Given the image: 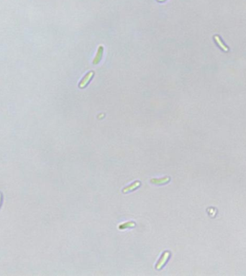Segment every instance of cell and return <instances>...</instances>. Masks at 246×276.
Listing matches in <instances>:
<instances>
[{
	"mask_svg": "<svg viewBox=\"0 0 246 276\" xmlns=\"http://www.w3.org/2000/svg\"><path fill=\"white\" fill-rule=\"evenodd\" d=\"M134 226H135V223L134 221H127V222L120 224L119 226V229L120 230H123L127 228L134 227Z\"/></svg>",
	"mask_w": 246,
	"mask_h": 276,
	"instance_id": "cell-7",
	"label": "cell"
},
{
	"mask_svg": "<svg viewBox=\"0 0 246 276\" xmlns=\"http://www.w3.org/2000/svg\"><path fill=\"white\" fill-rule=\"evenodd\" d=\"M94 72H93V71H90V72L87 73V75H86L84 77V79L81 80V82H80V83H79V87H80V88H84V87H86V86H87V85L89 83V81H91V79H92V77H93V76H94Z\"/></svg>",
	"mask_w": 246,
	"mask_h": 276,
	"instance_id": "cell-2",
	"label": "cell"
},
{
	"mask_svg": "<svg viewBox=\"0 0 246 276\" xmlns=\"http://www.w3.org/2000/svg\"><path fill=\"white\" fill-rule=\"evenodd\" d=\"M0 202H1V194H0Z\"/></svg>",
	"mask_w": 246,
	"mask_h": 276,
	"instance_id": "cell-9",
	"label": "cell"
},
{
	"mask_svg": "<svg viewBox=\"0 0 246 276\" xmlns=\"http://www.w3.org/2000/svg\"><path fill=\"white\" fill-rule=\"evenodd\" d=\"M214 41L216 42L217 44L219 46H220V48H221L222 50H223L224 51H225V52L228 51V50H229L228 47H227V45H225V44H224V43L222 41L221 38H220V36H219V35H214Z\"/></svg>",
	"mask_w": 246,
	"mask_h": 276,
	"instance_id": "cell-6",
	"label": "cell"
},
{
	"mask_svg": "<svg viewBox=\"0 0 246 276\" xmlns=\"http://www.w3.org/2000/svg\"><path fill=\"white\" fill-rule=\"evenodd\" d=\"M140 184H141V183H140L139 181H135L134 183H132V184L130 185V186L125 187V188H123V192L124 194H125V193H127V192L132 191V190H133L135 189H136L137 188H138V187L140 186Z\"/></svg>",
	"mask_w": 246,
	"mask_h": 276,
	"instance_id": "cell-4",
	"label": "cell"
},
{
	"mask_svg": "<svg viewBox=\"0 0 246 276\" xmlns=\"http://www.w3.org/2000/svg\"><path fill=\"white\" fill-rule=\"evenodd\" d=\"M170 177H164L162 178H153L150 180V183H152L153 184L155 185H162V184H165L170 181Z\"/></svg>",
	"mask_w": 246,
	"mask_h": 276,
	"instance_id": "cell-5",
	"label": "cell"
},
{
	"mask_svg": "<svg viewBox=\"0 0 246 276\" xmlns=\"http://www.w3.org/2000/svg\"><path fill=\"white\" fill-rule=\"evenodd\" d=\"M158 2H165V1H166V0H157Z\"/></svg>",
	"mask_w": 246,
	"mask_h": 276,
	"instance_id": "cell-8",
	"label": "cell"
},
{
	"mask_svg": "<svg viewBox=\"0 0 246 276\" xmlns=\"http://www.w3.org/2000/svg\"><path fill=\"white\" fill-rule=\"evenodd\" d=\"M103 52H104V47L102 46V45H99V48H98L97 52H96L95 58H94V59L93 60V64L96 65V64H98L100 61H101L102 58V56H103Z\"/></svg>",
	"mask_w": 246,
	"mask_h": 276,
	"instance_id": "cell-3",
	"label": "cell"
},
{
	"mask_svg": "<svg viewBox=\"0 0 246 276\" xmlns=\"http://www.w3.org/2000/svg\"><path fill=\"white\" fill-rule=\"evenodd\" d=\"M171 255V252L169 251H166L164 252L163 254H162L161 258H160L159 261H158L157 264L156 266V270H161L162 268L164 266V265L166 263V262L169 260V257H170Z\"/></svg>",
	"mask_w": 246,
	"mask_h": 276,
	"instance_id": "cell-1",
	"label": "cell"
}]
</instances>
